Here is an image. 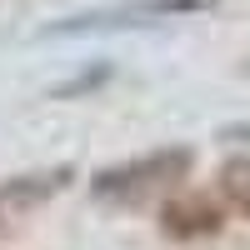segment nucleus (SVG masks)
I'll list each match as a JSON object with an SVG mask.
<instances>
[{
  "label": "nucleus",
  "mask_w": 250,
  "mask_h": 250,
  "mask_svg": "<svg viewBox=\"0 0 250 250\" xmlns=\"http://www.w3.org/2000/svg\"><path fill=\"white\" fill-rule=\"evenodd\" d=\"M195 165V150H185V145H165V150H150L140 160H125V165H110V170H100L90 180V195L105 200V205H140L150 195H165L175 190V185L190 175Z\"/></svg>",
  "instance_id": "1"
},
{
  "label": "nucleus",
  "mask_w": 250,
  "mask_h": 250,
  "mask_svg": "<svg viewBox=\"0 0 250 250\" xmlns=\"http://www.w3.org/2000/svg\"><path fill=\"white\" fill-rule=\"evenodd\" d=\"M220 225H225V210L210 195L185 190V195H170L160 205V235H170V240H205V235H215Z\"/></svg>",
  "instance_id": "2"
},
{
  "label": "nucleus",
  "mask_w": 250,
  "mask_h": 250,
  "mask_svg": "<svg viewBox=\"0 0 250 250\" xmlns=\"http://www.w3.org/2000/svg\"><path fill=\"white\" fill-rule=\"evenodd\" d=\"M215 0H155V5H120V10H105V15H80L70 25H60L65 35L75 30H120V25H150V20H165V15H200L210 10Z\"/></svg>",
  "instance_id": "3"
},
{
  "label": "nucleus",
  "mask_w": 250,
  "mask_h": 250,
  "mask_svg": "<svg viewBox=\"0 0 250 250\" xmlns=\"http://www.w3.org/2000/svg\"><path fill=\"white\" fill-rule=\"evenodd\" d=\"M220 195L235 215L250 220V155H235V160L220 165Z\"/></svg>",
  "instance_id": "4"
},
{
  "label": "nucleus",
  "mask_w": 250,
  "mask_h": 250,
  "mask_svg": "<svg viewBox=\"0 0 250 250\" xmlns=\"http://www.w3.org/2000/svg\"><path fill=\"white\" fill-rule=\"evenodd\" d=\"M10 225H15V215H10V205L0 200V240H5V230H10Z\"/></svg>",
  "instance_id": "5"
}]
</instances>
